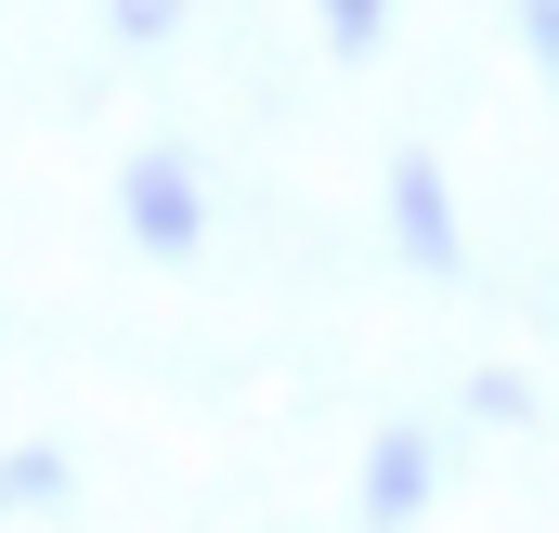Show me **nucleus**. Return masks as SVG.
<instances>
[{"instance_id": "nucleus-1", "label": "nucleus", "mask_w": 559, "mask_h": 533, "mask_svg": "<svg viewBox=\"0 0 559 533\" xmlns=\"http://www.w3.org/2000/svg\"><path fill=\"white\" fill-rule=\"evenodd\" d=\"M378 209H391V261L429 273V286H455L468 273V209H455V169L442 156H391V182H378Z\"/></svg>"}, {"instance_id": "nucleus-2", "label": "nucleus", "mask_w": 559, "mask_h": 533, "mask_svg": "<svg viewBox=\"0 0 559 533\" xmlns=\"http://www.w3.org/2000/svg\"><path fill=\"white\" fill-rule=\"evenodd\" d=\"M118 235H131L143 261H195L209 248V182H195L182 143H143L131 169H118Z\"/></svg>"}, {"instance_id": "nucleus-3", "label": "nucleus", "mask_w": 559, "mask_h": 533, "mask_svg": "<svg viewBox=\"0 0 559 533\" xmlns=\"http://www.w3.org/2000/svg\"><path fill=\"white\" fill-rule=\"evenodd\" d=\"M352 495H365V521H378V533H417V521H429V495H442V455H429V429H378Z\"/></svg>"}, {"instance_id": "nucleus-4", "label": "nucleus", "mask_w": 559, "mask_h": 533, "mask_svg": "<svg viewBox=\"0 0 559 533\" xmlns=\"http://www.w3.org/2000/svg\"><path fill=\"white\" fill-rule=\"evenodd\" d=\"M66 482H79V469H66L52 442H13V455H0V521H39V508H66Z\"/></svg>"}, {"instance_id": "nucleus-5", "label": "nucleus", "mask_w": 559, "mask_h": 533, "mask_svg": "<svg viewBox=\"0 0 559 533\" xmlns=\"http://www.w3.org/2000/svg\"><path fill=\"white\" fill-rule=\"evenodd\" d=\"M391 13H404V0H312V26H325L338 66H378V52H391Z\"/></svg>"}, {"instance_id": "nucleus-6", "label": "nucleus", "mask_w": 559, "mask_h": 533, "mask_svg": "<svg viewBox=\"0 0 559 533\" xmlns=\"http://www.w3.org/2000/svg\"><path fill=\"white\" fill-rule=\"evenodd\" d=\"M105 26H118L131 52H156V39H182V0H105Z\"/></svg>"}, {"instance_id": "nucleus-7", "label": "nucleus", "mask_w": 559, "mask_h": 533, "mask_svg": "<svg viewBox=\"0 0 559 533\" xmlns=\"http://www.w3.org/2000/svg\"><path fill=\"white\" fill-rule=\"evenodd\" d=\"M508 26H521V52H534V79L559 92V0H508Z\"/></svg>"}, {"instance_id": "nucleus-8", "label": "nucleus", "mask_w": 559, "mask_h": 533, "mask_svg": "<svg viewBox=\"0 0 559 533\" xmlns=\"http://www.w3.org/2000/svg\"><path fill=\"white\" fill-rule=\"evenodd\" d=\"M468 416H481V429H521L534 391H521V378H468Z\"/></svg>"}]
</instances>
